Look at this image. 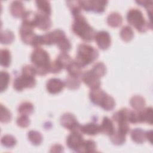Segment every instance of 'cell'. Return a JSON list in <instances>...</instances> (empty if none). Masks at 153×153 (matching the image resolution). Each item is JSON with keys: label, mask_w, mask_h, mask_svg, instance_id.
<instances>
[{"label": "cell", "mask_w": 153, "mask_h": 153, "mask_svg": "<svg viewBox=\"0 0 153 153\" xmlns=\"http://www.w3.org/2000/svg\"><path fill=\"white\" fill-rule=\"evenodd\" d=\"M74 19L72 26L73 32L85 41H91L94 38L96 32L87 22L85 17L78 13L72 15Z\"/></svg>", "instance_id": "1"}, {"label": "cell", "mask_w": 153, "mask_h": 153, "mask_svg": "<svg viewBox=\"0 0 153 153\" xmlns=\"http://www.w3.org/2000/svg\"><path fill=\"white\" fill-rule=\"evenodd\" d=\"M30 60L36 69V74L45 75L49 72L51 62L47 51L39 47L35 48L31 54Z\"/></svg>", "instance_id": "2"}, {"label": "cell", "mask_w": 153, "mask_h": 153, "mask_svg": "<svg viewBox=\"0 0 153 153\" xmlns=\"http://www.w3.org/2000/svg\"><path fill=\"white\" fill-rule=\"evenodd\" d=\"M99 56L97 49L90 45L81 44L78 45L75 62L82 68L95 61Z\"/></svg>", "instance_id": "3"}, {"label": "cell", "mask_w": 153, "mask_h": 153, "mask_svg": "<svg viewBox=\"0 0 153 153\" xmlns=\"http://www.w3.org/2000/svg\"><path fill=\"white\" fill-rule=\"evenodd\" d=\"M128 23L140 32H145L152 29V23L146 21L142 11L137 8H131L127 13Z\"/></svg>", "instance_id": "4"}, {"label": "cell", "mask_w": 153, "mask_h": 153, "mask_svg": "<svg viewBox=\"0 0 153 153\" xmlns=\"http://www.w3.org/2000/svg\"><path fill=\"white\" fill-rule=\"evenodd\" d=\"M19 33L22 41L26 44H30L35 48H38L42 45L41 35H38L33 32V28L22 23Z\"/></svg>", "instance_id": "5"}, {"label": "cell", "mask_w": 153, "mask_h": 153, "mask_svg": "<svg viewBox=\"0 0 153 153\" xmlns=\"http://www.w3.org/2000/svg\"><path fill=\"white\" fill-rule=\"evenodd\" d=\"M36 84L34 76L22 74L16 77L13 82V87L17 91H22L25 88L33 87Z\"/></svg>", "instance_id": "6"}, {"label": "cell", "mask_w": 153, "mask_h": 153, "mask_svg": "<svg viewBox=\"0 0 153 153\" xmlns=\"http://www.w3.org/2000/svg\"><path fill=\"white\" fill-rule=\"evenodd\" d=\"M81 9L87 11H94L95 13H102L108 4L107 1L103 0H91V1H79Z\"/></svg>", "instance_id": "7"}, {"label": "cell", "mask_w": 153, "mask_h": 153, "mask_svg": "<svg viewBox=\"0 0 153 153\" xmlns=\"http://www.w3.org/2000/svg\"><path fill=\"white\" fill-rule=\"evenodd\" d=\"M84 141L82 133L79 131H74L68 136L66 145L70 149L79 152Z\"/></svg>", "instance_id": "8"}, {"label": "cell", "mask_w": 153, "mask_h": 153, "mask_svg": "<svg viewBox=\"0 0 153 153\" xmlns=\"http://www.w3.org/2000/svg\"><path fill=\"white\" fill-rule=\"evenodd\" d=\"M60 124L65 128L74 131H80V124L78 122L75 116L70 113L67 112L62 115L60 117Z\"/></svg>", "instance_id": "9"}, {"label": "cell", "mask_w": 153, "mask_h": 153, "mask_svg": "<svg viewBox=\"0 0 153 153\" xmlns=\"http://www.w3.org/2000/svg\"><path fill=\"white\" fill-rule=\"evenodd\" d=\"M82 81L91 89L99 87L101 84L100 78L97 76L92 71L87 70L82 73Z\"/></svg>", "instance_id": "10"}, {"label": "cell", "mask_w": 153, "mask_h": 153, "mask_svg": "<svg viewBox=\"0 0 153 153\" xmlns=\"http://www.w3.org/2000/svg\"><path fill=\"white\" fill-rule=\"evenodd\" d=\"M65 36V32L60 29H55L51 32L46 33L41 35L42 44L45 45H52L56 44L57 41L62 37Z\"/></svg>", "instance_id": "11"}, {"label": "cell", "mask_w": 153, "mask_h": 153, "mask_svg": "<svg viewBox=\"0 0 153 153\" xmlns=\"http://www.w3.org/2000/svg\"><path fill=\"white\" fill-rule=\"evenodd\" d=\"M94 38L97 46L102 50H106L111 45V36L106 31L101 30L96 33Z\"/></svg>", "instance_id": "12"}, {"label": "cell", "mask_w": 153, "mask_h": 153, "mask_svg": "<svg viewBox=\"0 0 153 153\" xmlns=\"http://www.w3.org/2000/svg\"><path fill=\"white\" fill-rule=\"evenodd\" d=\"M65 86V82L57 78H50L46 83L47 90L51 94L59 93L63 89Z\"/></svg>", "instance_id": "13"}, {"label": "cell", "mask_w": 153, "mask_h": 153, "mask_svg": "<svg viewBox=\"0 0 153 153\" xmlns=\"http://www.w3.org/2000/svg\"><path fill=\"white\" fill-rule=\"evenodd\" d=\"M51 26V20L50 16L38 12L36 27L43 30H46Z\"/></svg>", "instance_id": "14"}, {"label": "cell", "mask_w": 153, "mask_h": 153, "mask_svg": "<svg viewBox=\"0 0 153 153\" xmlns=\"http://www.w3.org/2000/svg\"><path fill=\"white\" fill-rule=\"evenodd\" d=\"M10 11L13 16L15 17H22L25 13V6L22 1H12L10 5Z\"/></svg>", "instance_id": "15"}, {"label": "cell", "mask_w": 153, "mask_h": 153, "mask_svg": "<svg viewBox=\"0 0 153 153\" xmlns=\"http://www.w3.org/2000/svg\"><path fill=\"white\" fill-rule=\"evenodd\" d=\"M139 123H146L150 125L152 124V108L148 107L138 111Z\"/></svg>", "instance_id": "16"}, {"label": "cell", "mask_w": 153, "mask_h": 153, "mask_svg": "<svg viewBox=\"0 0 153 153\" xmlns=\"http://www.w3.org/2000/svg\"><path fill=\"white\" fill-rule=\"evenodd\" d=\"M107 93L99 87L93 88L90 90L89 93V97L91 101L95 105H99L105 97Z\"/></svg>", "instance_id": "17"}, {"label": "cell", "mask_w": 153, "mask_h": 153, "mask_svg": "<svg viewBox=\"0 0 153 153\" xmlns=\"http://www.w3.org/2000/svg\"><path fill=\"white\" fill-rule=\"evenodd\" d=\"M100 130L101 133L111 136L115 129L112 121L108 117H104L100 126Z\"/></svg>", "instance_id": "18"}, {"label": "cell", "mask_w": 153, "mask_h": 153, "mask_svg": "<svg viewBox=\"0 0 153 153\" xmlns=\"http://www.w3.org/2000/svg\"><path fill=\"white\" fill-rule=\"evenodd\" d=\"M80 131L87 135L94 136L100 132V126L94 123H89L81 126Z\"/></svg>", "instance_id": "19"}, {"label": "cell", "mask_w": 153, "mask_h": 153, "mask_svg": "<svg viewBox=\"0 0 153 153\" xmlns=\"http://www.w3.org/2000/svg\"><path fill=\"white\" fill-rule=\"evenodd\" d=\"M22 23L34 28L36 27L37 20V13L31 10L26 11L22 16Z\"/></svg>", "instance_id": "20"}, {"label": "cell", "mask_w": 153, "mask_h": 153, "mask_svg": "<svg viewBox=\"0 0 153 153\" xmlns=\"http://www.w3.org/2000/svg\"><path fill=\"white\" fill-rule=\"evenodd\" d=\"M146 133L142 128H134L131 131V139L137 143H142L146 140Z\"/></svg>", "instance_id": "21"}, {"label": "cell", "mask_w": 153, "mask_h": 153, "mask_svg": "<svg viewBox=\"0 0 153 153\" xmlns=\"http://www.w3.org/2000/svg\"><path fill=\"white\" fill-rule=\"evenodd\" d=\"M123 22L121 15L117 12H112L110 13L107 17V23L112 27H117L120 26Z\"/></svg>", "instance_id": "22"}, {"label": "cell", "mask_w": 153, "mask_h": 153, "mask_svg": "<svg viewBox=\"0 0 153 153\" xmlns=\"http://www.w3.org/2000/svg\"><path fill=\"white\" fill-rule=\"evenodd\" d=\"M35 4L37 7L38 12L50 16L51 13V10L50 3L48 1L37 0L35 1Z\"/></svg>", "instance_id": "23"}, {"label": "cell", "mask_w": 153, "mask_h": 153, "mask_svg": "<svg viewBox=\"0 0 153 153\" xmlns=\"http://www.w3.org/2000/svg\"><path fill=\"white\" fill-rule=\"evenodd\" d=\"M130 103L133 109L137 111H140L144 108L145 106V100L143 97L136 95L131 98Z\"/></svg>", "instance_id": "24"}, {"label": "cell", "mask_w": 153, "mask_h": 153, "mask_svg": "<svg viewBox=\"0 0 153 153\" xmlns=\"http://www.w3.org/2000/svg\"><path fill=\"white\" fill-rule=\"evenodd\" d=\"M33 105L31 102L25 101L19 105L17 111L20 115L28 116L33 112Z\"/></svg>", "instance_id": "25"}, {"label": "cell", "mask_w": 153, "mask_h": 153, "mask_svg": "<svg viewBox=\"0 0 153 153\" xmlns=\"http://www.w3.org/2000/svg\"><path fill=\"white\" fill-rule=\"evenodd\" d=\"M69 75L75 77H79L82 75V68L75 60L72 61L66 68Z\"/></svg>", "instance_id": "26"}, {"label": "cell", "mask_w": 153, "mask_h": 153, "mask_svg": "<svg viewBox=\"0 0 153 153\" xmlns=\"http://www.w3.org/2000/svg\"><path fill=\"white\" fill-rule=\"evenodd\" d=\"M99 106L106 111H111L115 106V102L111 96L106 94Z\"/></svg>", "instance_id": "27"}, {"label": "cell", "mask_w": 153, "mask_h": 153, "mask_svg": "<svg viewBox=\"0 0 153 153\" xmlns=\"http://www.w3.org/2000/svg\"><path fill=\"white\" fill-rule=\"evenodd\" d=\"M56 60L62 69L66 68L67 66L73 61L71 56L66 52L60 53Z\"/></svg>", "instance_id": "28"}, {"label": "cell", "mask_w": 153, "mask_h": 153, "mask_svg": "<svg viewBox=\"0 0 153 153\" xmlns=\"http://www.w3.org/2000/svg\"><path fill=\"white\" fill-rule=\"evenodd\" d=\"M11 62V54L10 51L6 48L1 50L0 51V63L5 67L8 68Z\"/></svg>", "instance_id": "29"}, {"label": "cell", "mask_w": 153, "mask_h": 153, "mask_svg": "<svg viewBox=\"0 0 153 153\" xmlns=\"http://www.w3.org/2000/svg\"><path fill=\"white\" fill-rule=\"evenodd\" d=\"M120 37L125 42H128L132 39L134 36L133 29L129 26H123L120 30Z\"/></svg>", "instance_id": "30"}, {"label": "cell", "mask_w": 153, "mask_h": 153, "mask_svg": "<svg viewBox=\"0 0 153 153\" xmlns=\"http://www.w3.org/2000/svg\"><path fill=\"white\" fill-rule=\"evenodd\" d=\"M109 137L111 142L117 145H122L126 142V134L120 132L117 130H115L114 132Z\"/></svg>", "instance_id": "31"}, {"label": "cell", "mask_w": 153, "mask_h": 153, "mask_svg": "<svg viewBox=\"0 0 153 153\" xmlns=\"http://www.w3.org/2000/svg\"><path fill=\"white\" fill-rule=\"evenodd\" d=\"M65 85L68 88L71 90H75L79 87L80 81L78 77L68 75L65 81Z\"/></svg>", "instance_id": "32"}, {"label": "cell", "mask_w": 153, "mask_h": 153, "mask_svg": "<svg viewBox=\"0 0 153 153\" xmlns=\"http://www.w3.org/2000/svg\"><path fill=\"white\" fill-rule=\"evenodd\" d=\"M27 137L30 142L35 145H39L42 141V136L38 131L30 130L27 133Z\"/></svg>", "instance_id": "33"}, {"label": "cell", "mask_w": 153, "mask_h": 153, "mask_svg": "<svg viewBox=\"0 0 153 153\" xmlns=\"http://www.w3.org/2000/svg\"><path fill=\"white\" fill-rule=\"evenodd\" d=\"M96 151V144L93 140H84L79 152H94Z\"/></svg>", "instance_id": "34"}, {"label": "cell", "mask_w": 153, "mask_h": 153, "mask_svg": "<svg viewBox=\"0 0 153 153\" xmlns=\"http://www.w3.org/2000/svg\"><path fill=\"white\" fill-rule=\"evenodd\" d=\"M14 39V35L12 31L10 30H2L1 32L0 41L2 44H11Z\"/></svg>", "instance_id": "35"}, {"label": "cell", "mask_w": 153, "mask_h": 153, "mask_svg": "<svg viewBox=\"0 0 153 153\" xmlns=\"http://www.w3.org/2000/svg\"><path fill=\"white\" fill-rule=\"evenodd\" d=\"M10 80V74L4 71H2L0 73V91L2 92L8 87Z\"/></svg>", "instance_id": "36"}, {"label": "cell", "mask_w": 153, "mask_h": 153, "mask_svg": "<svg viewBox=\"0 0 153 153\" xmlns=\"http://www.w3.org/2000/svg\"><path fill=\"white\" fill-rule=\"evenodd\" d=\"M58 48L62 51V52L68 51L71 48V44L66 35L61 38L56 43Z\"/></svg>", "instance_id": "37"}, {"label": "cell", "mask_w": 153, "mask_h": 153, "mask_svg": "<svg viewBox=\"0 0 153 153\" xmlns=\"http://www.w3.org/2000/svg\"><path fill=\"white\" fill-rule=\"evenodd\" d=\"M91 71L99 78L103 76L106 72V68L103 62L96 63L92 68Z\"/></svg>", "instance_id": "38"}, {"label": "cell", "mask_w": 153, "mask_h": 153, "mask_svg": "<svg viewBox=\"0 0 153 153\" xmlns=\"http://www.w3.org/2000/svg\"><path fill=\"white\" fill-rule=\"evenodd\" d=\"M17 140L16 138L10 134L4 135L1 138V143L7 148H13L16 145Z\"/></svg>", "instance_id": "39"}, {"label": "cell", "mask_w": 153, "mask_h": 153, "mask_svg": "<svg viewBox=\"0 0 153 153\" xmlns=\"http://www.w3.org/2000/svg\"><path fill=\"white\" fill-rule=\"evenodd\" d=\"M12 115L10 111L3 105H1V121L3 123H7L11 120Z\"/></svg>", "instance_id": "40"}, {"label": "cell", "mask_w": 153, "mask_h": 153, "mask_svg": "<svg viewBox=\"0 0 153 153\" xmlns=\"http://www.w3.org/2000/svg\"><path fill=\"white\" fill-rule=\"evenodd\" d=\"M136 2L140 5L144 6L148 11V14L149 16V20L151 22L152 19V1H137Z\"/></svg>", "instance_id": "41"}, {"label": "cell", "mask_w": 153, "mask_h": 153, "mask_svg": "<svg viewBox=\"0 0 153 153\" xmlns=\"http://www.w3.org/2000/svg\"><path fill=\"white\" fill-rule=\"evenodd\" d=\"M17 124L23 128L27 127L29 126L30 124V120L28 118V116L24 115H20L16 120Z\"/></svg>", "instance_id": "42"}, {"label": "cell", "mask_w": 153, "mask_h": 153, "mask_svg": "<svg viewBox=\"0 0 153 153\" xmlns=\"http://www.w3.org/2000/svg\"><path fill=\"white\" fill-rule=\"evenodd\" d=\"M62 69V67L60 66V65L58 63V62L55 60L53 62H51L50 65V68H49V72L53 73V74H56L59 73L61 70Z\"/></svg>", "instance_id": "43"}, {"label": "cell", "mask_w": 153, "mask_h": 153, "mask_svg": "<svg viewBox=\"0 0 153 153\" xmlns=\"http://www.w3.org/2000/svg\"><path fill=\"white\" fill-rule=\"evenodd\" d=\"M63 146L60 145L59 144H56L54 145L53 146H51V150L50 152H62L63 151Z\"/></svg>", "instance_id": "44"}, {"label": "cell", "mask_w": 153, "mask_h": 153, "mask_svg": "<svg viewBox=\"0 0 153 153\" xmlns=\"http://www.w3.org/2000/svg\"><path fill=\"white\" fill-rule=\"evenodd\" d=\"M146 139L149 141L151 143H152V131L149 130L148 131H146Z\"/></svg>", "instance_id": "45"}]
</instances>
